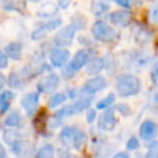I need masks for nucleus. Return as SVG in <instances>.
<instances>
[{"instance_id": "nucleus-1", "label": "nucleus", "mask_w": 158, "mask_h": 158, "mask_svg": "<svg viewBox=\"0 0 158 158\" xmlns=\"http://www.w3.org/2000/svg\"><path fill=\"white\" fill-rule=\"evenodd\" d=\"M116 89L121 96H132L139 91L141 81L135 75L125 74V75L118 78L117 84H116Z\"/></svg>"}, {"instance_id": "nucleus-2", "label": "nucleus", "mask_w": 158, "mask_h": 158, "mask_svg": "<svg viewBox=\"0 0 158 158\" xmlns=\"http://www.w3.org/2000/svg\"><path fill=\"white\" fill-rule=\"evenodd\" d=\"M91 33L100 42H111L116 37V31L104 21H96L91 27Z\"/></svg>"}, {"instance_id": "nucleus-3", "label": "nucleus", "mask_w": 158, "mask_h": 158, "mask_svg": "<svg viewBox=\"0 0 158 158\" xmlns=\"http://www.w3.org/2000/svg\"><path fill=\"white\" fill-rule=\"evenodd\" d=\"M91 100L89 98H83V99H79L77 100L75 102L70 104V105H67L64 106L63 109H60L58 112H57V116L58 117H67V116H72V115H75V114H79L81 111H84L85 109L89 107Z\"/></svg>"}, {"instance_id": "nucleus-4", "label": "nucleus", "mask_w": 158, "mask_h": 158, "mask_svg": "<svg viewBox=\"0 0 158 158\" xmlns=\"http://www.w3.org/2000/svg\"><path fill=\"white\" fill-rule=\"evenodd\" d=\"M75 25H68V26H64L63 28H60L56 36H54V43L58 46V47H67L72 43L74 36H75Z\"/></svg>"}, {"instance_id": "nucleus-5", "label": "nucleus", "mask_w": 158, "mask_h": 158, "mask_svg": "<svg viewBox=\"0 0 158 158\" xmlns=\"http://www.w3.org/2000/svg\"><path fill=\"white\" fill-rule=\"evenodd\" d=\"M62 21L58 19V20H52V21H48L46 22L44 25H42L41 27H38L37 30H35L31 35L32 40L33 41H38V40H42L43 37H46L49 32H52L53 30H56L58 26H60Z\"/></svg>"}, {"instance_id": "nucleus-6", "label": "nucleus", "mask_w": 158, "mask_h": 158, "mask_svg": "<svg viewBox=\"0 0 158 158\" xmlns=\"http://www.w3.org/2000/svg\"><path fill=\"white\" fill-rule=\"evenodd\" d=\"M4 141L11 147V149L14 152H16L17 154L21 152L22 148V139H21V135L17 131H12V130H7L4 132Z\"/></svg>"}, {"instance_id": "nucleus-7", "label": "nucleus", "mask_w": 158, "mask_h": 158, "mask_svg": "<svg viewBox=\"0 0 158 158\" xmlns=\"http://www.w3.org/2000/svg\"><path fill=\"white\" fill-rule=\"evenodd\" d=\"M69 57H70L69 51L64 48H56L49 54V59L53 67H63L68 62Z\"/></svg>"}, {"instance_id": "nucleus-8", "label": "nucleus", "mask_w": 158, "mask_h": 158, "mask_svg": "<svg viewBox=\"0 0 158 158\" xmlns=\"http://www.w3.org/2000/svg\"><path fill=\"white\" fill-rule=\"evenodd\" d=\"M58 85H59V77H58V74L52 73L48 77H46L43 80H41L37 86H38L40 91L51 93V91H54L58 88Z\"/></svg>"}, {"instance_id": "nucleus-9", "label": "nucleus", "mask_w": 158, "mask_h": 158, "mask_svg": "<svg viewBox=\"0 0 158 158\" xmlns=\"http://www.w3.org/2000/svg\"><path fill=\"white\" fill-rule=\"evenodd\" d=\"M110 21L120 27H126L130 25L131 22V12L127 10H118V11H114L110 14L109 16Z\"/></svg>"}, {"instance_id": "nucleus-10", "label": "nucleus", "mask_w": 158, "mask_h": 158, "mask_svg": "<svg viewBox=\"0 0 158 158\" xmlns=\"http://www.w3.org/2000/svg\"><path fill=\"white\" fill-rule=\"evenodd\" d=\"M105 86H106V80L102 77H95L93 79H89L84 84L83 91L86 94H95V93L101 91Z\"/></svg>"}, {"instance_id": "nucleus-11", "label": "nucleus", "mask_w": 158, "mask_h": 158, "mask_svg": "<svg viewBox=\"0 0 158 158\" xmlns=\"http://www.w3.org/2000/svg\"><path fill=\"white\" fill-rule=\"evenodd\" d=\"M38 100H40V98H38L37 93H28V94L22 96L21 105L25 109V111L27 112V115H32L36 111L37 105H38Z\"/></svg>"}, {"instance_id": "nucleus-12", "label": "nucleus", "mask_w": 158, "mask_h": 158, "mask_svg": "<svg viewBox=\"0 0 158 158\" xmlns=\"http://www.w3.org/2000/svg\"><path fill=\"white\" fill-rule=\"evenodd\" d=\"M157 132H158V126L156 125V122L151 120H146L139 127V136L144 141L152 139L157 135Z\"/></svg>"}, {"instance_id": "nucleus-13", "label": "nucleus", "mask_w": 158, "mask_h": 158, "mask_svg": "<svg viewBox=\"0 0 158 158\" xmlns=\"http://www.w3.org/2000/svg\"><path fill=\"white\" fill-rule=\"evenodd\" d=\"M88 60H89V53H88L85 49H79V51L74 54L73 59L70 60V69H72L73 72L80 70V69L88 63Z\"/></svg>"}, {"instance_id": "nucleus-14", "label": "nucleus", "mask_w": 158, "mask_h": 158, "mask_svg": "<svg viewBox=\"0 0 158 158\" xmlns=\"http://www.w3.org/2000/svg\"><path fill=\"white\" fill-rule=\"evenodd\" d=\"M116 126V117L114 115V111L109 110L104 112L99 118V127L104 131H111Z\"/></svg>"}, {"instance_id": "nucleus-15", "label": "nucleus", "mask_w": 158, "mask_h": 158, "mask_svg": "<svg viewBox=\"0 0 158 158\" xmlns=\"http://www.w3.org/2000/svg\"><path fill=\"white\" fill-rule=\"evenodd\" d=\"M6 57H10L14 60H19L21 58L22 54V44L20 42H11L5 47V52Z\"/></svg>"}, {"instance_id": "nucleus-16", "label": "nucleus", "mask_w": 158, "mask_h": 158, "mask_svg": "<svg viewBox=\"0 0 158 158\" xmlns=\"http://www.w3.org/2000/svg\"><path fill=\"white\" fill-rule=\"evenodd\" d=\"M104 65H105V63H104L102 58H94L88 64V70L86 72H88V74H91V75L98 74L104 69Z\"/></svg>"}, {"instance_id": "nucleus-17", "label": "nucleus", "mask_w": 158, "mask_h": 158, "mask_svg": "<svg viewBox=\"0 0 158 158\" xmlns=\"http://www.w3.org/2000/svg\"><path fill=\"white\" fill-rule=\"evenodd\" d=\"M14 99V93L10 91V90H6L4 91L1 95H0V112L4 114L5 111H7L9 106H10V102L12 101Z\"/></svg>"}, {"instance_id": "nucleus-18", "label": "nucleus", "mask_w": 158, "mask_h": 158, "mask_svg": "<svg viewBox=\"0 0 158 158\" xmlns=\"http://www.w3.org/2000/svg\"><path fill=\"white\" fill-rule=\"evenodd\" d=\"M109 9H110L109 4L102 0H94L91 2V12L95 15H101V14L106 12Z\"/></svg>"}, {"instance_id": "nucleus-19", "label": "nucleus", "mask_w": 158, "mask_h": 158, "mask_svg": "<svg viewBox=\"0 0 158 158\" xmlns=\"http://www.w3.org/2000/svg\"><path fill=\"white\" fill-rule=\"evenodd\" d=\"M21 123H22V116L17 111L11 112L5 120V125L9 127H20Z\"/></svg>"}, {"instance_id": "nucleus-20", "label": "nucleus", "mask_w": 158, "mask_h": 158, "mask_svg": "<svg viewBox=\"0 0 158 158\" xmlns=\"http://www.w3.org/2000/svg\"><path fill=\"white\" fill-rule=\"evenodd\" d=\"M85 139H86V136L84 132H81L80 130L77 128L75 133H74V137H73V142H72V146L75 148V149H79L84 143H85Z\"/></svg>"}, {"instance_id": "nucleus-21", "label": "nucleus", "mask_w": 158, "mask_h": 158, "mask_svg": "<svg viewBox=\"0 0 158 158\" xmlns=\"http://www.w3.org/2000/svg\"><path fill=\"white\" fill-rule=\"evenodd\" d=\"M36 158H54V148L51 144H46L36 154Z\"/></svg>"}, {"instance_id": "nucleus-22", "label": "nucleus", "mask_w": 158, "mask_h": 158, "mask_svg": "<svg viewBox=\"0 0 158 158\" xmlns=\"http://www.w3.org/2000/svg\"><path fill=\"white\" fill-rule=\"evenodd\" d=\"M57 12V6L53 4V2H47L44 4L40 10H38V15L40 16H51L53 14Z\"/></svg>"}, {"instance_id": "nucleus-23", "label": "nucleus", "mask_w": 158, "mask_h": 158, "mask_svg": "<svg viewBox=\"0 0 158 158\" xmlns=\"http://www.w3.org/2000/svg\"><path fill=\"white\" fill-rule=\"evenodd\" d=\"M75 131H77V128H74V127H65V128H63V131L60 132V139L64 143H72Z\"/></svg>"}, {"instance_id": "nucleus-24", "label": "nucleus", "mask_w": 158, "mask_h": 158, "mask_svg": "<svg viewBox=\"0 0 158 158\" xmlns=\"http://www.w3.org/2000/svg\"><path fill=\"white\" fill-rule=\"evenodd\" d=\"M65 100H67V95H65V94H63V93H57V94H54L53 96H51V99H49V101H48V106H49V107H56V106L63 104Z\"/></svg>"}, {"instance_id": "nucleus-25", "label": "nucleus", "mask_w": 158, "mask_h": 158, "mask_svg": "<svg viewBox=\"0 0 158 158\" xmlns=\"http://www.w3.org/2000/svg\"><path fill=\"white\" fill-rule=\"evenodd\" d=\"M114 100H115V94L111 93V94H109L106 98H104L102 100H100V101L96 104V107H98V109H106V107H109V106L114 102Z\"/></svg>"}, {"instance_id": "nucleus-26", "label": "nucleus", "mask_w": 158, "mask_h": 158, "mask_svg": "<svg viewBox=\"0 0 158 158\" xmlns=\"http://www.w3.org/2000/svg\"><path fill=\"white\" fill-rule=\"evenodd\" d=\"M149 19L153 23H158V4L153 5L149 11Z\"/></svg>"}, {"instance_id": "nucleus-27", "label": "nucleus", "mask_w": 158, "mask_h": 158, "mask_svg": "<svg viewBox=\"0 0 158 158\" xmlns=\"http://www.w3.org/2000/svg\"><path fill=\"white\" fill-rule=\"evenodd\" d=\"M138 147H139L138 139H137L136 137H131V138L128 139V142H127V148H128L130 151H133V149H137Z\"/></svg>"}, {"instance_id": "nucleus-28", "label": "nucleus", "mask_w": 158, "mask_h": 158, "mask_svg": "<svg viewBox=\"0 0 158 158\" xmlns=\"http://www.w3.org/2000/svg\"><path fill=\"white\" fill-rule=\"evenodd\" d=\"M7 67V57L6 54L0 49V69L6 68Z\"/></svg>"}, {"instance_id": "nucleus-29", "label": "nucleus", "mask_w": 158, "mask_h": 158, "mask_svg": "<svg viewBox=\"0 0 158 158\" xmlns=\"http://www.w3.org/2000/svg\"><path fill=\"white\" fill-rule=\"evenodd\" d=\"M17 81H19L17 74H15V73H11V75H10V80H9V84H10V86H19V85H20V83H17Z\"/></svg>"}, {"instance_id": "nucleus-30", "label": "nucleus", "mask_w": 158, "mask_h": 158, "mask_svg": "<svg viewBox=\"0 0 158 158\" xmlns=\"http://www.w3.org/2000/svg\"><path fill=\"white\" fill-rule=\"evenodd\" d=\"M117 110H118L121 114H123V115H130V112H131L130 107H128L126 104H120V105H117Z\"/></svg>"}, {"instance_id": "nucleus-31", "label": "nucleus", "mask_w": 158, "mask_h": 158, "mask_svg": "<svg viewBox=\"0 0 158 158\" xmlns=\"http://www.w3.org/2000/svg\"><path fill=\"white\" fill-rule=\"evenodd\" d=\"M144 158H158V151H157V149H154V148H153V149H151V151H148Z\"/></svg>"}, {"instance_id": "nucleus-32", "label": "nucleus", "mask_w": 158, "mask_h": 158, "mask_svg": "<svg viewBox=\"0 0 158 158\" xmlns=\"http://www.w3.org/2000/svg\"><path fill=\"white\" fill-rule=\"evenodd\" d=\"M94 118H95V111H94V110H89L88 114H86V120H88V122H93Z\"/></svg>"}, {"instance_id": "nucleus-33", "label": "nucleus", "mask_w": 158, "mask_h": 158, "mask_svg": "<svg viewBox=\"0 0 158 158\" xmlns=\"http://www.w3.org/2000/svg\"><path fill=\"white\" fill-rule=\"evenodd\" d=\"M118 5L123 6V7H130L131 6V0H115Z\"/></svg>"}, {"instance_id": "nucleus-34", "label": "nucleus", "mask_w": 158, "mask_h": 158, "mask_svg": "<svg viewBox=\"0 0 158 158\" xmlns=\"http://www.w3.org/2000/svg\"><path fill=\"white\" fill-rule=\"evenodd\" d=\"M70 2H72V0H58L59 6H60V7H63V9L68 7V6L70 5Z\"/></svg>"}, {"instance_id": "nucleus-35", "label": "nucleus", "mask_w": 158, "mask_h": 158, "mask_svg": "<svg viewBox=\"0 0 158 158\" xmlns=\"http://www.w3.org/2000/svg\"><path fill=\"white\" fill-rule=\"evenodd\" d=\"M4 84H5V77L2 73H0V90L4 88Z\"/></svg>"}, {"instance_id": "nucleus-36", "label": "nucleus", "mask_w": 158, "mask_h": 158, "mask_svg": "<svg viewBox=\"0 0 158 158\" xmlns=\"http://www.w3.org/2000/svg\"><path fill=\"white\" fill-rule=\"evenodd\" d=\"M114 158H128V156H127L126 153H123V152H120V153H117Z\"/></svg>"}, {"instance_id": "nucleus-37", "label": "nucleus", "mask_w": 158, "mask_h": 158, "mask_svg": "<svg viewBox=\"0 0 158 158\" xmlns=\"http://www.w3.org/2000/svg\"><path fill=\"white\" fill-rule=\"evenodd\" d=\"M4 154H5V149H4V147H2L1 143H0V157L4 156Z\"/></svg>"}, {"instance_id": "nucleus-38", "label": "nucleus", "mask_w": 158, "mask_h": 158, "mask_svg": "<svg viewBox=\"0 0 158 158\" xmlns=\"http://www.w3.org/2000/svg\"><path fill=\"white\" fill-rule=\"evenodd\" d=\"M154 73L157 74V77H158V64L156 65V68H154Z\"/></svg>"}, {"instance_id": "nucleus-39", "label": "nucleus", "mask_w": 158, "mask_h": 158, "mask_svg": "<svg viewBox=\"0 0 158 158\" xmlns=\"http://www.w3.org/2000/svg\"><path fill=\"white\" fill-rule=\"evenodd\" d=\"M154 100H156V101H157V102H158V93H157V94H156V95H154Z\"/></svg>"}, {"instance_id": "nucleus-40", "label": "nucleus", "mask_w": 158, "mask_h": 158, "mask_svg": "<svg viewBox=\"0 0 158 158\" xmlns=\"http://www.w3.org/2000/svg\"><path fill=\"white\" fill-rule=\"evenodd\" d=\"M0 158H9V157H7V156H6V154H4V156H1V157H0Z\"/></svg>"}]
</instances>
